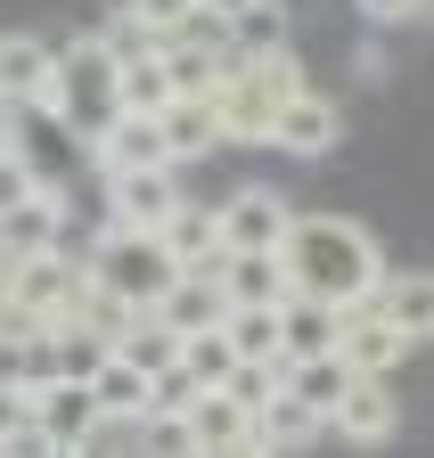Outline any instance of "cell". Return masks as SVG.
Instances as JSON below:
<instances>
[{
	"label": "cell",
	"mask_w": 434,
	"mask_h": 458,
	"mask_svg": "<svg viewBox=\"0 0 434 458\" xmlns=\"http://www.w3.org/2000/svg\"><path fill=\"white\" fill-rule=\"evenodd\" d=\"M156 131H165L173 164H197V156L222 148V114H213V98H165L156 106Z\"/></svg>",
	"instance_id": "obj_15"
},
{
	"label": "cell",
	"mask_w": 434,
	"mask_h": 458,
	"mask_svg": "<svg viewBox=\"0 0 434 458\" xmlns=\"http://www.w3.org/2000/svg\"><path fill=\"white\" fill-rule=\"evenodd\" d=\"M82 278L98 286V295H115V303L148 311V303L181 278V262L165 254V238H156V229H123V221H115V229H106V238L82 254Z\"/></svg>",
	"instance_id": "obj_4"
},
{
	"label": "cell",
	"mask_w": 434,
	"mask_h": 458,
	"mask_svg": "<svg viewBox=\"0 0 434 458\" xmlns=\"http://www.w3.org/2000/svg\"><path fill=\"white\" fill-rule=\"evenodd\" d=\"M230 57H238V49H213V41L173 33V41H165V82H173V98H213V82H222Z\"/></svg>",
	"instance_id": "obj_19"
},
{
	"label": "cell",
	"mask_w": 434,
	"mask_h": 458,
	"mask_svg": "<svg viewBox=\"0 0 434 458\" xmlns=\"http://www.w3.org/2000/svg\"><path fill=\"white\" fill-rule=\"evenodd\" d=\"M319 434H328V418H319V410H303V401L279 385V393H270L262 401V410H254V442H270V450H279V458H295V450H311Z\"/></svg>",
	"instance_id": "obj_17"
},
{
	"label": "cell",
	"mask_w": 434,
	"mask_h": 458,
	"mask_svg": "<svg viewBox=\"0 0 434 458\" xmlns=\"http://www.w3.org/2000/svg\"><path fill=\"white\" fill-rule=\"evenodd\" d=\"M353 74H361V82H386V49H377V41H369V49L353 57Z\"/></svg>",
	"instance_id": "obj_34"
},
{
	"label": "cell",
	"mask_w": 434,
	"mask_h": 458,
	"mask_svg": "<svg viewBox=\"0 0 434 458\" xmlns=\"http://www.w3.org/2000/svg\"><path fill=\"white\" fill-rule=\"evenodd\" d=\"M230 335H222V319H213V327H197V335H181V369L197 377V385H222L230 377Z\"/></svg>",
	"instance_id": "obj_28"
},
{
	"label": "cell",
	"mask_w": 434,
	"mask_h": 458,
	"mask_svg": "<svg viewBox=\"0 0 434 458\" xmlns=\"http://www.w3.org/2000/svg\"><path fill=\"white\" fill-rule=\"evenodd\" d=\"M279 385L303 401V410H319V418H328L336 401H345V385H353V369H345L336 352H303V360H279Z\"/></svg>",
	"instance_id": "obj_23"
},
{
	"label": "cell",
	"mask_w": 434,
	"mask_h": 458,
	"mask_svg": "<svg viewBox=\"0 0 434 458\" xmlns=\"http://www.w3.org/2000/svg\"><path fill=\"white\" fill-rule=\"evenodd\" d=\"M353 9H361L377 33H402V25H418V17H426V0H353Z\"/></svg>",
	"instance_id": "obj_31"
},
{
	"label": "cell",
	"mask_w": 434,
	"mask_h": 458,
	"mask_svg": "<svg viewBox=\"0 0 434 458\" xmlns=\"http://www.w3.org/2000/svg\"><path fill=\"white\" fill-rule=\"evenodd\" d=\"M106 181V213L123 229H156L181 205V164H132V172H98Z\"/></svg>",
	"instance_id": "obj_11"
},
{
	"label": "cell",
	"mask_w": 434,
	"mask_h": 458,
	"mask_svg": "<svg viewBox=\"0 0 434 458\" xmlns=\"http://www.w3.org/2000/svg\"><path fill=\"white\" fill-rule=\"evenodd\" d=\"M213 221H222V246H230V254H279L295 205L270 189V181H246V189H230L222 205H213Z\"/></svg>",
	"instance_id": "obj_6"
},
{
	"label": "cell",
	"mask_w": 434,
	"mask_h": 458,
	"mask_svg": "<svg viewBox=\"0 0 434 458\" xmlns=\"http://www.w3.org/2000/svg\"><path fill=\"white\" fill-rule=\"evenodd\" d=\"M369 303H377V311H386V319H394V327H402L410 344H426V327H434V286H426L418 270H402V278L386 270V278H377V286H369Z\"/></svg>",
	"instance_id": "obj_22"
},
{
	"label": "cell",
	"mask_w": 434,
	"mask_h": 458,
	"mask_svg": "<svg viewBox=\"0 0 434 458\" xmlns=\"http://www.w3.org/2000/svg\"><path fill=\"white\" fill-rule=\"evenodd\" d=\"M222 335H230L238 360H279V303H230Z\"/></svg>",
	"instance_id": "obj_24"
},
{
	"label": "cell",
	"mask_w": 434,
	"mask_h": 458,
	"mask_svg": "<svg viewBox=\"0 0 434 458\" xmlns=\"http://www.w3.org/2000/svg\"><path fill=\"white\" fill-rule=\"evenodd\" d=\"M115 360H132L140 377H156V369H173V360H181V335L156 319V311H140V319L115 335Z\"/></svg>",
	"instance_id": "obj_26"
},
{
	"label": "cell",
	"mask_w": 434,
	"mask_h": 458,
	"mask_svg": "<svg viewBox=\"0 0 434 458\" xmlns=\"http://www.w3.org/2000/svg\"><path fill=\"white\" fill-rule=\"evenodd\" d=\"M287 41V0H246V9L230 17V49H279Z\"/></svg>",
	"instance_id": "obj_27"
},
{
	"label": "cell",
	"mask_w": 434,
	"mask_h": 458,
	"mask_svg": "<svg viewBox=\"0 0 434 458\" xmlns=\"http://www.w3.org/2000/svg\"><path fill=\"white\" fill-rule=\"evenodd\" d=\"M197 9H213V17H238V9H246V0H197Z\"/></svg>",
	"instance_id": "obj_36"
},
{
	"label": "cell",
	"mask_w": 434,
	"mask_h": 458,
	"mask_svg": "<svg viewBox=\"0 0 434 458\" xmlns=\"http://www.w3.org/2000/svg\"><path fill=\"white\" fill-rule=\"evenodd\" d=\"M222 393H230V401H238V410L254 418V410H262V401H270V393H279V360H230V377H222Z\"/></svg>",
	"instance_id": "obj_29"
},
{
	"label": "cell",
	"mask_w": 434,
	"mask_h": 458,
	"mask_svg": "<svg viewBox=\"0 0 434 458\" xmlns=\"http://www.w3.org/2000/svg\"><path fill=\"white\" fill-rule=\"evenodd\" d=\"M181 426H189V442H197V450H205V442H238V434H254V418L238 410L222 385H205L189 410H181Z\"/></svg>",
	"instance_id": "obj_25"
},
{
	"label": "cell",
	"mask_w": 434,
	"mask_h": 458,
	"mask_svg": "<svg viewBox=\"0 0 434 458\" xmlns=\"http://www.w3.org/2000/svg\"><path fill=\"white\" fill-rule=\"evenodd\" d=\"M25 418L49 434V450H82V442H90V426H98L90 385H82V377H41V385L25 393Z\"/></svg>",
	"instance_id": "obj_12"
},
{
	"label": "cell",
	"mask_w": 434,
	"mask_h": 458,
	"mask_svg": "<svg viewBox=\"0 0 434 458\" xmlns=\"http://www.w3.org/2000/svg\"><path fill=\"white\" fill-rule=\"evenodd\" d=\"M25 189H33V156H25V148H9V156H0V213H9Z\"/></svg>",
	"instance_id": "obj_32"
},
{
	"label": "cell",
	"mask_w": 434,
	"mask_h": 458,
	"mask_svg": "<svg viewBox=\"0 0 434 458\" xmlns=\"http://www.w3.org/2000/svg\"><path fill=\"white\" fill-rule=\"evenodd\" d=\"M82 385H90V410H98V418H115V426L148 418V377H140L132 360H115V352H106V360H98Z\"/></svg>",
	"instance_id": "obj_20"
},
{
	"label": "cell",
	"mask_w": 434,
	"mask_h": 458,
	"mask_svg": "<svg viewBox=\"0 0 434 458\" xmlns=\"http://www.w3.org/2000/svg\"><path fill=\"white\" fill-rule=\"evenodd\" d=\"M156 238H165V254H173L181 270L222 262V221H213V205H197V197H181L165 221H156Z\"/></svg>",
	"instance_id": "obj_14"
},
{
	"label": "cell",
	"mask_w": 434,
	"mask_h": 458,
	"mask_svg": "<svg viewBox=\"0 0 434 458\" xmlns=\"http://www.w3.org/2000/svg\"><path fill=\"white\" fill-rule=\"evenodd\" d=\"M262 148H279V156H303V164H328V156L345 148V106H336L328 90L295 82V90L279 98V114H270V140H262Z\"/></svg>",
	"instance_id": "obj_5"
},
{
	"label": "cell",
	"mask_w": 434,
	"mask_h": 458,
	"mask_svg": "<svg viewBox=\"0 0 434 458\" xmlns=\"http://www.w3.org/2000/svg\"><path fill=\"white\" fill-rule=\"evenodd\" d=\"M74 286H82V262H74L66 246H41V254H17V262H9V303H17L25 319H41V327L74 303Z\"/></svg>",
	"instance_id": "obj_8"
},
{
	"label": "cell",
	"mask_w": 434,
	"mask_h": 458,
	"mask_svg": "<svg viewBox=\"0 0 434 458\" xmlns=\"http://www.w3.org/2000/svg\"><path fill=\"white\" fill-rule=\"evenodd\" d=\"M279 262H287V295H311V303H369V286L386 278V254L361 221L345 213H295L287 238H279Z\"/></svg>",
	"instance_id": "obj_1"
},
{
	"label": "cell",
	"mask_w": 434,
	"mask_h": 458,
	"mask_svg": "<svg viewBox=\"0 0 434 458\" xmlns=\"http://www.w3.org/2000/svg\"><path fill=\"white\" fill-rule=\"evenodd\" d=\"M213 278H222V303H287V262L279 254H230L222 246Z\"/></svg>",
	"instance_id": "obj_16"
},
{
	"label": "cell",
	"mask_w": 434,
	"mask_h": 458,
	"mask_svg": "<svg viewBox=\"0 0 434 458\" xmlns=\"http://www.w3.org/2000/svg\"><path fill=\"white\" fill-rule=\"evenodd\" d=\"M66 213H74V197H66V181H49V172H33V189L0 213V254H41V246H66Z\"/></svg>",
	"instance_id": "obj_7"
},
{
	"label": "cell",
	"mask_w": 434,
	"mask_h": 458,
	"mask_svg": "<svg viewBox=\"0 0 434 458\" xmlns=\"http://www.w3.org/2000/svg\"><path fill=\"white\" fill-rule=\"evenodd\" d=\"M148 311L165 319L173 335H197V327H213V319H222L230 303H222V278H213V262H205V270H181V278H173Z\"/></svg>",
	"instance_id": "obj_13"
},
{
	"label": "cell",
	"mask_w": 434,
	"mask_h": 458,
	"mask_svg": "<svg viewBox=\"0 0 434 458\" xmlns=\"http://www.w3.org/2000/svg\"><path fill=\"white\" fill-rule=\"evenodd\" d=\"M17 418H25V393H9V385H0V434H9Z\"/></svg>",
	"instance_id": "obj_35"
},
{
	"label": "cell",
	"mask_w": 434,
	"mask_h": 458,
	"mask_svg": "<svg viewBox=\"0 0 434 458\" xmlns=\"http://www.w3.org/2000/svg\"><path fill=\"white\" fill-rule=\"evenodd\" d=\"M410 352H418V344H410L386 311H377V303H353V311L336 319V360H345L353 377H394Z\"/></svg>",
	"instance_id": "obj_9"
},
{
	"label": "cell",
	"mask_w": 434,
	"mask_h": 458,
	"mask_svg": "<svg viewBox=\"0 0 434 458\" xmlns=\"http://www.w3.org/2000/svg\"><path fill=\"white\" fill-rule=\"evenodd\" d=\"M336 303H311V295H287L279 303V360H303V352H336Z\"/></svg>",
	"instance_id": "obj_18"
},
{
	"label": "cell",
	"mask_w": 434,
	"mask_h": 458,
	"mask_svg": "<svg viewBox=\"0 0 434 458\" xmlns=\"http://www.w3.org/2000/svg\"><path fill=\"white\" fill-rule=\"evenodd\" d=\"M41 82H49V41L41 33H0V98H17L33 114Z\"/></svg>",
	"instance_id": "obj_21"
},
{
	"label": "cell",
	"mask_w": 434,
	"mask_h": 458,
	"mask_svg": "<svg viewBox=\"0 0 434 458\" xmlns=\"http://www.w3.org/2000/svg\"><path fill=\"white\" fill-rule=\"evenodd\" d=\"M123 9H132V17H140V25L156 33V41H173V33H181V25L197 17V0H123Z\"/></svg>",
	"instance_id": "obj_30"
},
{
	"label": "cell",
	"mask_w": 434,
	"mask_h": 458,
	"mask_svg": "<svg viewBox=\"0 0 434 458\" xmlns=\"http://www.w3.org/2000/svg\"><path fill=\"white\" fill-rule=\"evenodd\" d=\"M197 458H279V450H270V442H254V434H238V442H205Z\"/></svg>",
	"instance_id": "obj_33"
},
{
	"label": "cell",
	"mask_w": 434,
	"mask_h": 458,
	"mask_svg": "<svg viewBox=\"0 0 434 458\" xmlns=\"http://www.w3.org/2000/svg\"><path fill=\"white\" fill-rule=\"evenodd\" d=\"M328 434H345L353 450H386L402 434V393H394V377H353L345 401L328 410Z\"/></svg>",
	"instance_id": "obj_10"
},
{
	"label": "cell",
	"mask_w": 434,
	"mask_h": 458,
	"mask_svg": "<svg viewBox=\"0 0 434 458\" xmlns=\"http://www.w3.org/2000/svg\"><path fill=\"white\" fill-rule=\"evenodd\" d=\"M295 82H303V66H295V49H287V41H279V49H246V57H230L222 82H213L222 140L262 148V140H270V114H279V98H287Z\"/></svg>",
	"instance_id": "obj_3"
},
{
	"label": "cell",
	"mask_w": 434,
	"mask_h": 458,
	"mask_svg": "<svg viewBox=\"0 0 434 458\" xmlns=\"http://www.w3.org/2000/svg\"><path fill=\"white\" fill-rule=\"evenodd\" d=\"M115 106H123V98H115V49H106L98 33L49 49V82H41L33 114H49V123H66L74 140H90Z\"/></svg>",
	"instance_id": "obj_2"
}]
</instances>
